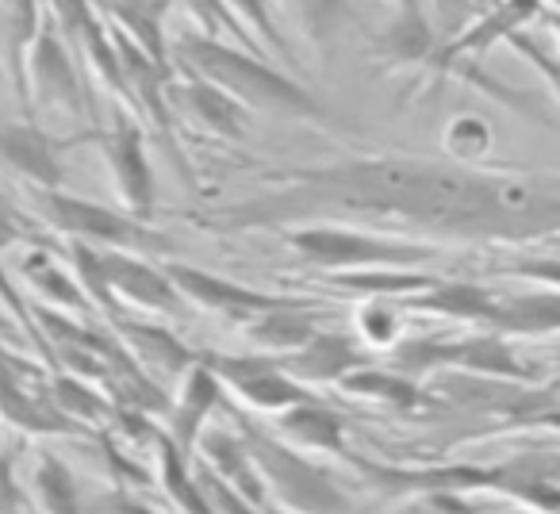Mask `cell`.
Returning a JSON list of instances; mask_svg holds the SVG:
<instances>
[{
    "label": "cell",
    "mask_w": 560,
    "mask_h": 514,
    "mask_svg": "<svg viewBox=\"0 0 560 514\" xmlns=\"http://www.w3.org/2000/svg\"><path fill=\"white\" fill-rule=\"evenodd\" d=\"M272 192L208 219L215 231H272L319 215L396 219L465 242H534L560 234V177L476 173L419 157H350L265 173Z\"/></svg>",
    "instance_id": "6da1fadb"
},
{
    "label": "cell",
    "mask_w": 560,
    "mask_h": 514,
    "mask_svg": "<svg viewBox=\"0 0 560 514\" xmlns=\"http://www.w3.org/2000/svg\"><path fill=\"white\" fill-rule=\"evenodd\" d=\"M173 58L185 66L192 78L208 81V85L223 89L226 96L242 104V108L269 112V116L284 119H304V124H327L330 112L307 93L304 85L289 78V73L272 70L269 62H261L257 55H246L238 47L211 39L203 32L180 35L173 43Z\"/></svg>",
    "instance_id": "7a4b0ae2"
},
{
    "label": "cell",
    "mask_w": 560,
    "mask_h": 514,
    "mask_svg": "<svg viewBox=\"0 0 560 514\" xmlns=\"http://www.w3.org/2000/svg\"><path fill=\"white\" fill-rule=\"evenodd\" d=\"M238 437L254 460L261 488H269L280 506H289V514H350V499L335 480V472L312 465L296 449L261 434L257 427H246V422H242Z\"/></svg>",
    "instance_id": "3957f363"
},
{
    "label": "cell",
    "mask_w": 560,
    "mask_h": 514,
    "mask_svg": "<svg viewBox=\"0 0 560 514\" xmlns=\"http://www.w3.org/2000/svg\"><path fill=\"white\" fill-rule=\"evenodd\" d=\"M35 215L55 231L70 234V242H85L96 249H116V254H173V238L162 231L139 223L131 215H119L81 196H66L62 188H35Z\"/></svg>",
    "instance_id": "277c9868"
},
{
    "label": "cell",
    "mask_w": 560,
    "mask_h": 514,
    "mask_svg": "<svg viewBox=\"0 0 560 514\" xmlns=\"http://www.w3.org/2000/svg\"><path fill=\"white\" fill-rule=\"evenodd\" d=\"M289 246L304 257L307 266L327 273H361V269H415L434 257V246L404 238H384L369 231H346V226H304L289 234Z\"/></svg>",
    "instance_id": "5b68a950"
},
{
    "label": "cell",
    "mask_w": 560,
    "mask_h": 514,
    "mask_svg": "<svg viewBox=\"0 0 560 514\" xmlns=\"http://www.w3.org/2000/svg\"><path fill=\"white\" fill-rule=\"evenodd\" d=\"M200 365H208L219 376V384L234 388L257 411H292L307 404L312 392L280 373V361L269 353H249V358H231V353H200Z\"/></svg>",
    "instance_id": "8992f818"
},
{
    "label": "cell",
    "mask_w": 560,
    "mask_h": 514,
    "mask_svg": "<svg viewBox=\"0 0 560 514\" xmlns=\"http://www.w3.org/2000/svg\"><path fill=\"white\" fill-rule=\"evenodd\" d=\"M96 142L104 150V162L112 170L119 200L127 203V215L147 223L154 215V173H150L147 142H142L139 124H131L127 116H116L112 131L96 127Z\"/></svg>",
    "instance_id": "52a82bcc"
},
{
    "label": "cell",
    "mask_w": 560,
    "mask_h": 514,
    "mask_svg": "<svg viewBox=\"0 0 560 514\" xmlns=\"http://www.w3.org/2000/svg\"><path fill=\"white\" fill-rule=\"evenodd\" d=\"M27 73H32V96L39 101V108L62 112V116H89L81 73L73 70L70 55L58 39V27L50 20L39 24V35L27 50Z\"/></svg>",
    "instance_id": "ba28073f"
},
{
    "label": "cell",
    "mask_w": 560,
    "mask_h": 514,
    "mask_svg": "<svg viewBox=\"0 0 560 514\" xmlns=\"http://www.w3.org/2000/svg\"><path fill=\"white\" fill-rule=\"evenodd\" d=\"M165 277L173 281V289L180 292V300L196 307H208V312H219L226 319H257L265 312H277V307L292 304L284 296H269V292L246 289V284L223 281L215 273H203L196 266H165Z\"/></svg>",
    "instance_id": "9c48e42d"
},
{
    "label": "cell",
    "mask_w": 560,
    "mask_h": 514,
    "mask_svg": "<svg viewBox=\"0 0 560 514\" xmlns=\"http://www.w3.org/2000/svg\"><path fill=\"white\" fill-rule=\"evenodd\" d=\"M89 139V135H85ZM85 139H55L35 124H0V165L27 177L35 188H62V154Z\"/></svg>",
    "instance_id": "30bf717a"
},
{
    "label": "cell",
    "mask_w": 560,
    "mask_h": 514,
    "mask_svg": "<svg viewBox=\"0 0 560 514\" xmlns=\"http://www.w3.org/2000/svg\"><path fill=\"white\" fill-rule=\"evenodd\" d=\"M101 273L108 284L112 300L124 304L147 307L158 315H180L185 300L173 289V281L165 277V269H154L147 261H139L135 254H116V249H101Z\"/></svg>",
    "instance_id": "8fae6325"
},
{
    "label": "cell",
    "mask_w": 560,
    "mask_h": 514,
    "mask_svg": "<svg viewBox=\"0 0 560 514\" xmlns=\"http://www.w3.org/2000/svg\"><path fill=\"white\" fill-rule=\"evenodd\" d=\"M277 361L280 373L292 376L296 384H342L350 373L369 369L365 350L358 342H350L346 335H330V330H319L304 350Z\"/></svg>",
    "instance_id": "7c38bea8"
},
{
    "label": "cell",
    "mask_w": 560,
    "mask_h": 514,
    "mask_svg": "<svg viewBox=\"0 0 560 514\" xmlns=\"http://www.w3.org/2000/svg\"><path fill=\"white\" fill-rule=\"evenodd\" d=\"M165 101L185 108V116H192L211 135H223V139H242L246 135V108L234 96H226L223 89L208 85L200 78L170 81L165 85Z\"/></svg>",
    "instance_id": "4fadbf2b"
},
{
    "label": "cell",
    "mask_w": 560,
    "mask_h": 514,
    "mask_svg": "<svg viewBox=\"0 0 560 514\" xmlns=\"http://www.w3.org/2000/svg\"><path fill=\"white\" fill-rule=\"evenodd\" d=\"M223 392H219V376L208 365H196L185 376V392H180L177 407L170 414V442L180 457H192L196 437H200L203 422L211 419V411H219Z\"/></svg>",
    "instance_id": "5bb4252c"
},
{
    "label": "cell",
    "mask_w": 560,
    "mask_h": 514,
    "mask_svg": "<svg viewBox=\"0 0 560 514\" xmlns=\"http://www.w3.org/2000/svg\"><path fill=\"white\" fill-rule=\"evenodd\" d=\"M488 327L499 338L560 335V292L541 289V292H526V296H499Z\"/></svg>",
    "instance_id": "9a60e30c"
},
{
    "label": "cell",
    "mask_w": 560,
    "mask_h": 514,
    "mask_svg": "<svg viewBox=\"0 0 560 514\" xmlns=\"http://www.w3.org/2000/svg\"><path fill=\"white\" fill-rule=\"evenodd\" d=\"M315 335H319V327H315V315L304 300H292V304L246 323L249 346H257V353H269V358H289V353L304 350Z\"/></svg>",
    "instance_id": "2e32d148"
},
{
    "label": "cell",
    "mask_w": 560,
    "mask_h": 514,
    "mask_svg": "<svg viewBox=\"0 0 560 514\" xmlns=\"http://www.w3.org/2000/svg\"><path fill=\"white\" fill-rule=\"evenodd\" d=\"M116 327H119V338L131 342L135 358H139L142 365L158 369V373L188 376L196 365H200V353H192L165 327H150V323H135V319H116Z\"/></svg>",
    "instance_id": "e0dca14e"
},
{
    "label": "cell",
    "mask_w": 560,
    "mask_h": 514,
    "mask_svg": "<svg viewBox=\"0 0 560 514\" xmlns=\"http://www.w3.org/2000/svg\"><path fill=\"white\" fill-rule=\"evenodd\" d=\"M280 437L292 445H304V449L346 453V419L335 407L307 399V404L280 414Z\"/></svg>",
    "instance_id": "ac0fdd59"
},
{
    "label": "cell",
    "mask_w": 560,
    "mask_h": 514,
    "mask_svg": "<svg viewBox=\"0 0 560 514\" xmlns=\"http://www.w3.org/2000/svg\"><path fill=\"white\" fill-rule=\"evenodd\" d=\"M499 296L483 284H465V281H438L430 292L422 296L404 300V307L411 312H430V315H445V319H465V323H483L488 327L491 312H495Z\"/></svg>",
    "instance_id": "d6986e66"
},
{
    "label": "cell",
    "mask_w": 560,
    "mask_h": 514,
    "mask_svg": "<svg viewBox=\"0 0 560 514\" xmlns=\"http://www.w3.org/2000/svg\"><path fill=\"white\" fill-rule=\"evenodd\" d=\"M200 453H203V460H208L211 472L223 476V480L231 483L234 491H242L249 503L265 506V499H261L265 488H261V480H257L254 460H249L242 437L226 434V430H211V434L200 437Z\"/></svg>",
    "instance_id": "ffe728a7"
},
{
    "label": "cell",
    "mask_w": 560,
    "mask_h": 514,
    "mask_svg": "<svg viewBox=\"0 0 560 514\" xmlns=\"http://www.w3.org/2000/svg\"><path fill=\"white\" fill-rule=\"evenodd\" d=\"M327 284L342 292H353V296H369V300H411L422 296V292L434 289V277L415 273V269H361V273H330Z\"/></svg>",
    "instance_id": "44dd1931"
},
{
    "label": "cell",
    "mask_w": 560,
    "mask_h": 514,
    "mask_svg": "<svg viewBox=\"0 0 560 514\" xmlns=\"http://www.w3.org/2000/svg\"><path fill=\"white\" fill-rule=\"evenodd\" d=\"M541 12V0H506L503 9L491 12V16H483L480 24L472 27L468 35H460L453 47H445L442 55H438V62H450V58H460V55H480V50H488L491 43H503L511 39V35H518V27L526 24L529 16H537Z\"/></svg>",
    "instance_id": "7402d4cb"
},
{
    "label": "cell",
    "mask_w": 560,
    "mask_h": 514,
    "mask_svg": "<svg viewBox=\"0 0 560 514\" xmlns=\"http://www.w3.org/2000/svg\"><path fill=\"white\" fill-rule=\"evenodd\" d=\"M20 273H24V281L55 307L81 312V315L93 312V304H89V296L81 292V284L73 281V277H66V266H58L47 249H32V254L20 257Z\"/></svg>",
    "instance_id": "603a6c76"
},
{
    "label": "cell",
    "mask_w": 560,
    "mask_h": 514,
    "mask_svg": "<svg viewBox=\"0 0 560 514\" xmlns=\"http://www.w3.org/2000/svg\"><path fill=\"white\" fill-rule=\"evenodd\" d=\"M289 16L300 24V32L315 43L323 58L335 50L342 27L350 24V0H280Z\"/></svg>",
    "instance_id": "cb8c5ba5"
},
{
    "label": "cell",
    "mask_w": 560,
    "mask_h": 514,
    "mask_svg": "<svg viewBox=\"0 0 560 514\" xmlns=\"http://www.w3.org/2000/svg\"><path fill=\"white\" fill-rule=\"evenodd\" d=\"M342 392L358 399H376V404H388V407H399V411H411L419 407L422 392L415 388V381L399 376L396 369H358L342 381Z\"/></svg>",
    "instance_id": "d4e9b609"
},
{
    "label": "cell",
    "mask_w": 560,
    "mask_h": 514,
    "mask_svg": "<svg viewBox=\"0 0 560 514\" xmlns=\"http://www.w3.org/2000/svg\"><path fill=\"white\" fill-rule=\"evenodd\" d=\"M32 488L35 499H39L43 514H81V495L78 483H73V472L55 457V453H39V465L32 472Z\"/></svg>",
    "instance_id": "484cf974"
},
{
    "label": "cell",
    "mask_w": 560,
    "mask_h": 514,
    "mask_svg": "<svg viewBox=\"0 0 560 514\" xmlns=\"http://www.w3.org/2000/svg\"><path fill=\"white\" fill-rule=\"evenodd\" d=\"M376 55L388 62H415V58L430 55V27L422 20L419 4L404 9V16L384 32V39L376 43Z\"/></svg>",
    "instance_id": "4316f807"
},
{
    "label": "cell",
    "mask_w": 560,
    "mask_h": 514,
    "mask_svg": "<svg viewBox=\"0 0 560 514\" xmlns=\"http://www.w3.org/2000/svg\"><path fill=\"white\" fill-rule=\"evenodd\" d=\"M50 399L66 419H81V422H104V419H119V411L108 404L104 396H96V388L81 384L78 376H55L50 381Z\"/></svg>",
    "instance_id": "83f0119b"
},
{
    "label": "cell",
    "mask_w": 560,
    "mask_h": 514,
    "mask_svg": "<svg viewBox=\"0 0 560 514\" xmlns=\"http://www.w3.org/2000/svg\"><path fill=\"white\" fill-rule=\"evenodd\" d=\"M223 4L231 9V16L238 20V24L246 27L254 39L265 43V50H269V55H277L280 62L289 66V70H300L296 55H292V47L284 43V35L277 32V24H272V12H269V4H265V0H223Z\"/></svg>",
    "instance_id": "f1b7e54d"
},
{
    "label": "cell",
    "mask_w": 560,
    "mask_h": 514,
    "mask_svg": "<svg viewBox=\"0 0 560 514\" xmlns=\"http://www.w3.org/2000/svg\"><path fill=\"white\" fill-rule=\"evenodd\" d=\"M180 4H185L188 16L196 20V27H203V35H211V39H219V35H231L234 43H249V50L257 55L254 35H249L246 27L231 16V9H226L223 0H180Z\"/></svg>",
    "instance_id": "f546056e"
},
{
    "label": "cell",
    "mask_w": 560,
    "mask_h": 514,
    "mask_svg": "<svg viewBox=\"0 0 560 514\" xmlns=\"http://www.w3.org/2000/svg\"><path fill=\"white\" fill-rule=\"evenodd\" d=\"M358 327H361V335H365L369 346L396 350L399 330H404V319H399V307L388 304V300H369V304L358 312Z\"/></svg>",
    "instance_id": "4dcf8cb0"
},
{
    "label": "cell",
    "mask_w": 560,
    "mask_h": 514,
    "mask_svg": "<svg viewBox=\"0 0 560 514\" xmlns=\"http://www.w3.org/2000/svg\"><path fill=\"white\" fill-rule=\"evenodd\" d=\"M491 147V135H488V124L476 116H460L450 124V131H445V150H450L457 162H476V157H483Z\"/></svg>",
    "instance_id": "1f68e13d"
},
{
    "label": "cell",
    "mask_w": 560,
    "mask_h": 514,
    "mask_svg": "<svg viewBox=\"0 0 560 514\" xmlns=\"http://www.w3.org/2000/svg\"><path fill=\"white\" fill-rule=\"evenodd\" d=\"M499 277H518V281H534L541 289L560 292V257H526V261H511L499 266Z\"/></svg>",
    "instance_id": "d6a6232c"
},
{
    "label": "cell",
    "mask_w": 560,
    "mask_h": 514,
    "mask_svg": "<svg viewBox=\"0 0 560 514\" xmlns=\"http://www.w3.org/2000/svg\"><path fill=\"white\" fill-rule=\"evenodd\" d=\"M511 47L518 50L522 58H526L529 66H534L537 73H541L545 81H549V89H552V96L560 101V62H552L549 55H545L541 47H537L534 39H522V35H511Z\"/></svg>",
    "instance_id": "836d02e7"
},
{
    "label": "cell",
    "mask_w": 560,
    "mask_h": 514,
    "mask_svg": "<svg viewBox=\"0 0 560 514\" xmlns=\"http://www.w3.org/2000/svg\"><path fill=\"white\" fill-rule=\"evenodd\" d=\"M81 514H158V511H150L147 503L131 499L127 491H104V495L93 499Z\"/></svg>",
    "instance_id": "e575fe53"
},
{
    "label": "cell",
    "mask_w": 560,
    "mask_h": 514,
    "mask_svg": "<svg viewBox=\"0 0 560 514\" xmlns=\"http://www.w3.org/2000/svg\"><path fill=\"white\" fill-rule=\"evenodd\" d=\"M407 514H476V506H468L457 491H427L422 503Z\"/></svg>",
    "instance_id": "d590c367"
},
{
    "label": "cell",
    "mask_w": 560,
    "mask_h": 514,
    "mask_svg": "<svg viewBox=\"0 0 560 514\" xmlns=\"http://www.w3.org/2000/svg\"><path fill=\"white\" fill-rule=\"evenodd\" d=\"M0 514H20V488L4 457H0Z\"/></svg>",
    "instance_id": "8d00e7d4"
},
{
    "label": "cell",
    "mask_w": 560,
    "mask_h": 514,
    "mask_svg": "<svg viewBox=\"0 0 560 514\" xmlns=\"http://www.w3.org/2000/svg\"><path fill=\"white\" fill-rule=\"evenodd\" d=\"M396 4H399V9H411V4H415V0H396Z\"/></svg>",
    "instance_id": "74e56055"
},
{
    "label": "cell",
    "mask_w": 560,
    "mask_h": 514,
    "mask_svg": "<svg viewBox=\"0 0 560 514\" xmlns=\"http://www.w3.org/2000/svg\"><path fill=\"white\" fill-rule=\"evenodd\" d=\"M552 358H557V365H560V346H557V353H552Z\"/></svg>",
    "instance_id": "f35d334b"
}]
</instances>
